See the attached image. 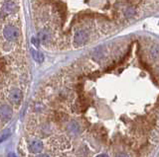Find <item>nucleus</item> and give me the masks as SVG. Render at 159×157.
Instances as JSON below:
<instances>
[{
	"label": "nucleus",
	"mask_w": 159,
	"mask_h": 157,
	"mask_svg": "<svg viewBox=\"0 0 159 157\" xmlns=\"http://www.w3.org/2000/svg\"><path fill=\"white\" fill-rule=\"evenodd\" d=\"M97 157H108V155L106 154V153H102V154H98Z\"/></svg>",
	"instance_id": "obj_18"
},
{
	"label": "nucleus",
	"mask_w": 159,
	"mask_h": 157,
	"mask_svg": "<svg viewBox=\"0 0 159 157\" xmlns=\"http://www.w3.org/2000/svg\"><path fill=\"white\" fill-rule=\"evenodd\" d=\"M7 157H17V156H16L15 153H13V152H10V153L7 155Z\"/></svg>",
	"instance_id": "obj_17"
},
{
	"label": "nucleus",
	"mask_w": 159,
	"mask_h": 157,
	"mask_svg": "<svg viewBox=\"0 0 159 157\" xmlns=\"http://www.w3.org/2000/svg\"><path fill=\"white\" fill-rule=\"evenodd\" d=\"M90 35L88 33V31L86 30H80L76 33L74 37V44L76 47H81V45H85L89 41Z\"/></svg>",
	"instance_id": "obj_1"
},
{
	"label": "nucleus",
	"mask_w": 159,
	"mask_h": 157,
	"mask_svg": "<svg viewBox=\"0 0 159 157\" xmlns=\"http://www.w3.org/2000/svg\"><path fill=\"white\" fill-rule=\"evenodd\" d=\"M68 131H69L71 133H74V135H77V133H79L80 131V126H79V124L75 122V121H72L70 124H69V126H68Z\"/></svg>",
	"instance_id": "obj_7"
},
{
	"label": "nucleus",
	"mask_w": 159,
	"mask_h": 157,
	"mask_svg": "<svg viewBox=\"0 0 159 157\" xmlns=\"http://www.w3.org/2000/svg\"><path fill=\"white\" fill-rule=\"evenodd\" d=\"M6 65H7L6 59L4 57H0V70L5 71L6 70Z\"/></svg>",
	"instance_id": "obj_14"
},
{
	"label": "nucleus",
	"mask_w": 159,
	"mask_h": 157,
	"mask_svg": "<svg viewBox=\"0 0 159 157\" xmlns=\"http://www.w3.org/2000/svg\"><path fill=\"white\" fill-rule=\"evenodd\" d=\"M43 147L44 145L41 140H32L29 143V151L32 152V153H40L43 150Z\"/></svg>",
	"instance_id": "obj_5"
},
{
	"label": "nucleus",
	"mask_w": 159,
	"mask_h": 157,
	"mask_svg": "<svg viewBox=\"0 0 159 157\" xmlns=\"http://www.w3.org/2000/svg\"><path fill=\"white\" fill-rule=\"evenodd\" d=\"M31 53H32V57H34V59L37 62L41 63V62H43L44 61V55L41 53L40 52H37V50H35V49H31Z\"/></svg>",
	"instance_id": "obj_8"
},
{
	"label": "nucleus",
	"mask_w": 159,
	"mask_h": 157,
	"mask_svg": "<svg viewBox=\"0 0 159 157\" xmlns=\"http://www.w3.org/2000/svg\"><path fill=\"white\" fill-rule=\"evenodd\" d=\"M149 53H150L151 58H153V59L158 58L159 57V45H153L150 49V52H149Z\"/></svg>",
	"instance_id": "obj_11"
},
{
	"label": "nucleus",
	"mask_w": 159,
	"mask_h": 157,
	"mask_svg": "<svg viewBox=\"0 0 159 157\" xmlns=\"http://www.w3.org/2000/svg\"><path fill=\"white\" fill-rule=\"evenodd\" d=\"M3 35L5 37V39L8 41H14L17 39L19 32L14 26H6L3 30Z\"/></svg>",
	"instance_id": "obj_2"
},
{
	"label": "nucleus",
	"mask_w": 159,
	"mask_h": 157,
	"mask_svg": "<svg viewBox=\"0 0 159 157\" xmlns=\"http://www.w3.org/2000/svg\"><path fill=\"white\" fill-rule=\"evenodd\" d=\"M39 40L41 41H43V43H46V41H48L50 40V33L47 30L41 31L39 34Z\"/></svg>",
	"instance_id": "obj_9"
},
{
	"label": "nucleus",
	"mask_w": 159,
	"mask_h": 157,
	"mask_svg": "<svg viewBox=\"0 0 159 157\" xmlns=\"http://www.w3.org/2000/svg\"><path fill=\"white\" fill-rule=\"evenodd\" d=\"M11 135V131L9 130H5L3 132H2V135H0V143H1V142H3V141H5L7 138Z\"/></svg>",
	"instance_id": "obj_12"
},
{
	"label": "nucleus",
	"mask_w": 159,
	"mask_h": 157,
	"mask_svg": "<svg viewBox=\"0 0 159 157\" xmlns=\"http://www.w3.org/2000/svg\"><path fill=\"white\" fill-rule=\"evenodd\" d=\"M134 13H135L134 8H128V9H126L124 15H125V17H127V18H130V17H132V16L134 15Z\"/></svg>",
	"instance_id": "obj_15"
},
{
	"label": "nucleus",
	"mask_w": 159,
	"mask_h": 157,
	"mask_svg": "<svg viewBox=\"0 0 159 157\" xmlns=\"http://www.w3.org/2000/svg\"><path fill=\"white\" fill-rule=\"evenodd\" d=\"M13 115V111L12 109L9 107L8 105H2L0 107V119L2 120L3 122H8L10 121Z\"/></svg>",
	"instance_id": "obj_3"
},
{
	"label": "nucleus",
	"mask_w": 159,
	"mask_h": 157,
	"mask_svg": "<svg viewBox=\"0 0 159 157\" xmlns=\"http://www.w3.org/2000/svg\"><path fill=\"white\" fill-rule=\"evenodd\" d=\"M9 100L13 104H19L22 100V92L19 89H13L9 94Z\"/></svg>",
	"instance_id": "obj_6"
},
{
	"label": "nucleus",
	"mask_w": 159,
	"mask_h": 157,
	"mask_svg": "<svg viewBox=\"0 0 159 157\" xmlns=\"http://www.w3.org/2000/svg\"><path fill=\"white\" fill-rule=\"evenodd\" d=\"M36 157H50V156L47 155V154H40V155H37Z\"/></svg>",
	"instance_id": "obj_19"
},
{
	"label": "nucleus",
	"mask_w": 159,
	"mask_h": 157,
	"mask_svg": "<svg viewBox=\"0 0 159 157\" xmlns=\"http://www.w3.org/2000/svg\"><path fill=\"white\" fill-rule=\"evenodd\" d=\"M116 157H129V156L127 154H125V153H120L119 155H116Z\"/></svg>",
	"instance_id": "obj_16"
},
{
	"label": "nucleus",
	"mask_w": 159,
	"mask_h": 157,
	"mask_svg": "<svg viewBox=\"0 0 159 157\" xmlns=\"http://www.w3.org/2000/svg\"><path fill=\"white\" fill-rule=\"evenodd\" d=\"M55 119L57 120L58 122H64L67 120V115L64 113H56Z\"/></svg>",
	"instance_id": "obj_13"
},
{
	"label": "nucleus",
	"mask_w": 159,
	"mask_h": 157,
	"mask_svg": "<svg viewBox=\"0 0 159 157\" xmlns=\"http://www.w3.org/2000/svg\"><path fill=\"white\" fill-rule=\"evenodd\" d=\"M56 8L58 9V11L60 12L62 15H65L66 12H67V5L62 1L56 2Z\"/></svg>",
	"instance_id": "obj_10"
},
{
	"label": "nucleus",
	"mask_w": 159,
	"mask_h": 157,
	"mask_svg": "<svg viewBox=\"0 0 159 157\" xmlns=\"http://www.w3.org/2000/svg\"><path fill=\"white\" fill-rule=\"evenodd\" d=\"M17 9V6L16 4L11 1V0H9V1H6L5 3L3 4L2 6V15H9V14L13 13L15 10Z\"/></svg>",
	"instance_id": "obj_4"
}]
</instances>
